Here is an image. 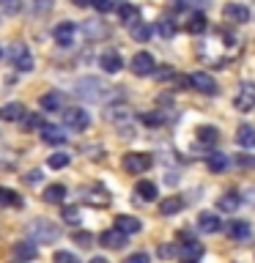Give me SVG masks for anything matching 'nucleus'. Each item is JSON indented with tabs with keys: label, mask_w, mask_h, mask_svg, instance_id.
I'll return each instance as SVG.
<instances>
[{
	"label": "nucleus",
	"mask_w": 255,
	"mask_h": 263,
	"mask_svg": "<svg viewBox=\"0 0 255 263\" xmlns=\"http://www.w3.org/2000/svg\"><path fill=\"white\" fill-rule=\"evenodd\" d=\"M222 14H225L228 22H236V25L250 22V8L242 6V3H228L225 8H222Z\"/></svg>",
	"instance_id": "9b49d317"
},
{
	"label": "nucleus",
	"mask_w": 255,
	"mask_h": 263,
	"mask_svg": "<svg viewBox=\"0 0 255 263\" xmlns=\"http://www.w3.org/2000/svg\"><path fill=\"white\" fill-rule=\"evenodd\" d=\"M63 123L69 129H88V123H90V118H88V112L82 110V107H69V110H63Z\"/></svg>",
	"instance_id": "423d86ee"
},
{
	"label": "nucleus",
	"mask_w": 255,
	"mask_h": 263,
	"mask_svg": "<svg viewBox=\"0 0 255 263\" xmlns=\"http://www.w3.org/2000/svg\"><path fill=\"white\" fill-rule=\"evenodd\" d=\"M25 118V104L22 102H8L0 107V121H22Z\"/></svg>",
	"instance_id": "dca6fc26"
},
{
	"label": "nucleus",
	"mask_w": 255,
	"mask_h": 263,
	"mask_svg": "<svg viewBox=\"0 0 255 263\" xmlns=\"http://www.w3.org/2000/svg\"><path fill=\"white\" fill-rule=\"evenodd\" d=\"M41 178H44V176H41V170H30L28 176H25V184L36 186V184H41Z\"/></svg>",
	"instance_id": "a18cd8bd"
},
{
	"label": "nucleus",
	"mask_w": 255,
	"mask_h": 263,
	"mask_svg": "<svg viewBox=\"0 0 255 263\" xmlns=\"http://www.w3.org/2000/svg\"><path fill=\"white\" fill-rule=\"evenodd\" d=\"M41 140L49 145H58V143H63L66 140V132L63 129H58V126H49V123H44V129H41Z\"/></svg>",
	"instance_id": "412c9836"
},
{
	"label": "nucleus",
	"mask_w": 255,
	"mask_h": 263,
	"mask_svg": "<svg viewBox=\"0 0 255 263\" xmlns=\"http://www.w3.org/2000/svg\"><path fill=\"white\" fill-rule=\"evenodd\" d=\"M236 143L242 148H255V126H250V123H242L236 132Z\"/></svg>",
	"instance_id": "a211bd4d"
},
{
	"label": "nucleus",
	"mask_w": 255,
	"mask_h": 263,
	"mask_svg": "<svg viewBox=\"0 0 255 263\" xmlns=\"http://www.w3.org/2000/svg\"><path fill=\"white\" fill-rule=\"evenodd\" d=\"M129 69L135 71L137 77H145V74H154V69H156V63H154V55H151V52H137L135 58H132Z\"/></svg>",
	"instance_id": "6e6552de"
},
{
	"label": "nucleus",
	"mask_w": 255,
	"mask_h": 263,
	"mask_svg": "<svg viewBox=\"0 0 255 263\" xmlns=\"http://www.w3.org/2000/svg\"><path fill=\"white\" fill-rule=\"evenodd\" d=\"M126 233H121V230H104L102 233V238H99V241H102V247H107V250H123V247H126L129 241H126Z\"/></svg>",
	"instance_id": "f8f14e48"
},
{
	"label": "nucleus",
	"mask_w": 255,
	"mask_h": 263,
	"mask_svg": "<svg viewBox=\"0 0 255 263\" xmlns=\"http://www.w3.org/2000/svg\"><path fill=\"white\" fill-rule=\"evenodd\" d=\"M0 55H3V52H0Z\"/></svg>",
	"instance_id": "603ef678"
},
{
	"label": "nucleus",
	"mask_w": 255,
	"mask_h": 263,
	"mask_svg": "<svg viewBox=\"0 0 255 263\" xmlns=\"http://www.w3.org/2000/svg\"><path fill=\"white\" fill-rule=\"evenodd\" d=\"M61 102H63V96L58 93V90H52V93H47V96H41V110H47V112H52V110H58L61 107Z\"/></svg>",
	"instance_id": "cd10ccee"
},
{
	"label": "nucleus",
	"mask_w": 255,
	"mask_h": 263,
	"mask_svg": "<svg viewBox=\"0 0 255 263\" xmlns=\"http://www.w3.org/2000/svg\"><path fill=\"white\" fill-rule=\"evenodd\" d=\"M28 129H44V123H41L39 115H30L28 118Z\"/></svg>",
	"instance_id": "49530a36"
},
{
	"label": "nucleus",
	"mask_w": 255,
	"mask_h": 263,
	"mask_svg": "<svg viewBox=\"0 0 255 263\" xmlns=\"http://www.w3.org/2000/svg\"><path fill=\"white\" fill-rule=\"evenodd\" d=\"M52 36H55V41H58V47H71V44H74V36H77V25H74V22L55 25Z\"/></svg>",
	"instance_id": "1a4fd4ad"
},
{
	"label": "nucleus",
	"mask_w": 255,
	"mask_h": 263,
	"mask_svg": "<svg viewBox=\"0 0 255 263\" xmlns=\"http://www.w3.org/2000/svg\"><path fill=\"white\" fill-rule=\"evenodd\" d=\"M8 61H11V66L16 71H30L33 69V55L22 41H16V44L8 47Z\"/></svg>",
	"instance_id": "7ed1b4c3"
},
{
	"label": "nucleus",
	"mask_w": 255,
	"mask_h": 263,
	"mask_svg": "<svg viewBox=\"0 0 255 263\" xmlns=\"http://www.w3.org/2000/svg\"><path fill=\"white\" fill-rule=\"evenodd\" d=\"M181 255H184V260H187V263H195V260L203 255V247L197 244V241H189V244L184 247V252H181Z\"/></svg>",
	"instance_id": "2f4dec72"
},
{
	"label": "nucleus",
	"mask_w": 255,
	"mask_h": 263,
	"mask_svg": "<svg viewBox=\"0 0 255 263\" xmlns=\"http://www.w3.org/2000/svg\"><path fill=\"white\" fill-rule=\"evenodd\" d=\"M77 96L85 99V102H94V104H107V102H115L121 99V90L115 85H107L99 77H82L77 82Z\"/></svg>",
	"instance_id": "f257e3e1"
},
{
	"label": "nucleus",
	"mask_w": 255,
	"mask_h": 263,
	"mask_svg": "<svg viewBox=\"0 0 255 263\" xmlns=\"http://www.w3.org/2000/svg\"><path fill=\"white\" fill-rule=\"evenodd\" d=\"M82 30H85L90 39H102V36H107V33H110V30H107V25L96 22V20H88L85 25H82Z\"/></svg>",
	"instance_id": "393cba45"
},
{
	"label": "nucleus",
	"mask_w": 255,
	"mask_h": 263,
	"mask_svg": "<svg viewBox=\"0 0 255 263\" xmlns=\"http://www.w3.org/2000/svg\"><path fill=\"white\" fill-rule=\"evenodd\" d=\"M228 236H230V241L244 244V241H250V238H252V225H250V222H244V219H233V222H230V228H228Z\"/></svg>",
	"instance_id": "9d476101"
},
{
	"label": "nucleus",
	"mask_w": 255,
	"mask_h": 263,
	"mask_svg": "<svg viewBox=\"0 0 255 263\" xmlns=\"http://www.w3.org/2000/svg\"><path fill=\"white\" fill-rule=\"evenodd\" d=\"M239 205H242V197H239V192H225V195L217 200V209H220V211H228V214H233Z\"/></svg>",
	"instance_id": "aec40b11"
},
{
	"label": "nucleus",
	"mask_w": 255,
	"mask_h": 263,
	"mask_svg": "<svg viewBox=\"0 0 255 263\" xmlns=\"http://www.w3.org/2000/svg\"><path fill=\"white\" fill-rule=\"evenodd\" d=\"M135 195L140 203H154L156 200V186L151 184V181H140V184L135 186Z\"/></svg>",
	"instance_id": "6ab92c4d"
},
{
	"label": "nucleus",
	"mask_w": 255,
	"mask_h": 263,
	"mask_svg": "<svg viewBox=\"0 0 255 263\" xmlns=\"http://www.w3.org/2000/svg\"><path fill=\"white\" fill-rule=\"evenodd\" d=\"M140 121L148 123V126H159V123H165V112H143Z\"/></svg>",
	"instance_id": "58836bf2"
},
{
	"label": "nucleus",
	"mask_w": 255,
	"mask_h": 263,
	"mask_svg": "<svg viewBox=\"0 0 255 263\" xmlns=\"http://www.w3.org/2000/svg\"><path fill=\"white\" fill-rule=\"evenodd\" d=\"M107 118L118 123V129H123V121H129L132 112L126 110V107H113V110H107Z\"/></svg>",
	"instance_id": "c85d7f7f"
},
{
	"label": "nucleus",
	"mask_w": 255,
	"mask_h": 263,
	"mask_svg": "<svg viewBox=\"0 0 255 263\" xmlns=\"http://www.w3.org/2000/svg\"><path fill=\"white\" fill-rule=\"evenodd\" d=\"M0 205H14V209H22V197L8 186H0Z\"/></svg>",
	"instance_id": "b1692460"
},
{
	"label": "nucleus",
	"mask_w": 255,
	"mask_h": 263,
	"mask_svg": "<svg viewBox=\"0 0 255 263\" xmlns=\"http://www.w3.org/2000/svg\"><path fill=\"white\" fill-rule=\"evenodd\" d=\"M33 8H39V11H49V8H52V3H49V0H36V3H33Z\"/></svg>",
	"instance_id": "de8ad7c7"
},
{
	"label": "nucleus",
	"mask_w": 255,
	"mask_h": 263,
	"mask_svg": "<svg viewBox=\"0 0 255 263\" xmlns=\"http://www.w3.org/2000/svg\"><path fill=\"white\" fill-rule=\"evenodd\" d=\"M44 197L47 203H52V205H58V203H63V197H66V186L63 184H49L47 189H44Z\"/></svg>",
	"instance_id": "4be33fe9"
},
{
	"label": "nucleus",
	"mask_w": 255,
	"mask_h": 263,
	"mask_svg": "<svg viewBox=\"0 0 255 263\" xmlns=\"http://www.w3.org/2000/svg\"><path fill=\"white\" fill-rule=\"evenodd\" d=\"M151 167V154H126L123 156V170L137 176V173H145Z\"/></svg>",
	"instance_id": "39448f33"
},
{
	"label": "nucleus",
	"mask_w": 255,
	"mask_h": 263,
	"mask_svg": "<svg viewBox=\"0 0 255 263\" xmlns=\"http://www.w3.org/2000/svg\"><path fill=\"white\" fill-rule=\"evenodd\" d=\"M0 8H3L6 14H20L22 11V0H0Z\"/></svg>",
	"instance_id": "ea45409f"
},
{
	"label": "nucleus",
	"mask_w": 255,
	"mask_h": 263,
	"mask_svg": "<svg viewBox=\"0 0 255 263\" xmlns=\"http://www.w3.org/2000/svg\"><path fill=\"white\" fill-rule=\"evenodd\" d=\"M28 241H33V244H52V241H58V225H52L49 219H33L30 225H28Z\"/></svg>",
	"instance_id": "f03ea898"
},
{
	"label": "nucleus",
	"mask_w": 255,
	"mask_h": 263,
	"mask_svg": "<svg viewBox=\"0 0 255 263\" xmlns=\"http://www.w3.org/2000/svg\"><path fill=\"white\" fill-rule=\"evenodd\" d=\"M187 28H189V33H203L206 30V14L203 11H195L192 16H189Z\"/></svg>",
	"instance_id": "7c9ffc66"
},
{
	"label": "nucleus",
	"mask_w": 255,
	"mask_h": 263,
	"mask_svg": "<svg viewBox=\"0 0 255 263\" xmlns=\"http://www.w3.org/2000/svg\"><path fill=\"white\" fill-rule=\"evenodd\" d=\"M233 107H236V110H242V112L255 110V88L244 82V85L236 90V96H233Z\"/></svg>",
	"instance_id": "0eeeda50"
},
{
	"label": "nucleus",
	"mask_w": 255,
	"mask_h": 263,
	"mask_svg": "<svg viewBox=\"0 0 255 263\" xmlns=\"http://www.w3.org/2000/svg\"><path fill=\"white\" fill-rule=\"evenodd\" d=\"M189 82H192V88L201 90V93H209V96H217L220 93L217 80H214L211 74H206V71H195L192 77H189Z\"/></svg>",
	"instance_id": "20e7f679"
},
{
	"label": "nucleus",
	"mask_w": 255,
	"mask_h": 263,
	"mask_svg": "<svg viewBox=\"0 0 255 263\" xmlns=\"http://www.w3.org/2000/svg\"><path fill=\"white\" fill-rule=\"evenodd\" d=\"M52 263H80V260H77V255H71V252H66V250H58Z\"/></svg>",
	"instance_id": "37998d69"
},
{
	"label": "nucleus",
	"mask_w": 255,
	"mask_h": 263,
	"mask_svg": "<svg viewBox=\"0 0 255 263\" xmlns=\"http://www.w3.org/2000/svg\"><path fill=\"white\" fill-rule=\"evenodd\" d=\"M159 258H162V260L178 258V247H176V244H162V247H159Z\"/></svg>",
	"instance_id": "a19ab883"
},
{
	"label": "nucleus",
	"mask_w": 255,
	"mask_h": 263,
	"mask_svg": "<svg viewBox=\"0 0 255 263\" xmlns=\"http://www.w3.org/2000/svg\"><path fill=\"white\" fill-rule=\"evenodd\" d=\"M250 195H252V197H250V200H252V203H255V186H252V189H250Z\"/></svg>",
	"instance_id": "3c124183"
},
{
	"label": "nucleus",
	"mask_w": 255,
	"mask_h": 263,
	"mask_svg": "<svg viewBox=\"0 0 255 263\" xmlns=\"http://www.w3.org/2000/svg\"><path fill=\"white\" fill-rule=\"evenodd\" d=\"M66 164H69V154L58 151V154L49 156V167H52V170H61V167H66Z\"/></svg>",
	"instance_id": "4c0bfd02"
},
{
	"label": "nucleus",
	"mask_w": 255,
	"mask_h": 263,
	"mask_svg": "<svg viewBox=\"0 0 255 263\" xmlns=\"http://www.w3.org/2000/svg\"><path fill=\"white\" fill-rule=\"evenodd\" d=\"M99 66H102L104 74H118L123 61H121V55L115 52V49H107V52H102V58H99Z\"/></svg>",
	"instance_id": "ddd939ff"
},
{
	"label": "nucleus",
	"mask_w": 255,
	"mask_h": 263,
	"mask_svg": "<svg viewBox=\"0 0 255 263\" xmlns=\"http://www.w3.org/2000/svg\"><path fill=\"white\" fill-rule=\"evenodd\" d=\"M197 140H201L203 145H211V143H217V140H220V132L214 126H201V129H197Z\"/></svg>",
	"instance_id": "c756f323"
},
{
	"label": "nucleus",
	"mask_w": 255,
	"mask_h": 263,
	"mask_svg": "<svg viewBox=\"0 0 255 263\" xmlns=\"http://www.w3.org/2000/svg\"><path fill=\"white\" fill-rule=\"evenodd\" d=\"M36 244H33V241H20V244H14V255H16V258H20V260H33V258H36Z\"/></svg>",
	"instance_id": "5701e85b"
},
{
	"label": "nucleus",
	"mask_w": 255,
	"mask_h": 263,
	"mask_svg": "<svg viewBox=\"0 0 255 263\" xmlns=\"http://www.w3.org/2000/svg\"><path fill=\"white\" fill-rule=\"evenodd\" d=\"M74 238V244L82 247V250H88V247H94V236L88 233V230H77V233L71 236Z\"/></svg>",
	"instance_id": "f704fd0d"
},
{
	"label": "nucleus",
	"mask_w": 255,
	"mask_h": 263,
	"mask_svg": "<svg viewBox=\"0 0 255 263\" xmlns=\"http://www.w3.org/2000/svg\"><path fill=\"white\" fill-rule=\"evenodd\" d=\"M140 228H143V222L137 217H129V214H121V217H115V230H121V233H140Z\"/></svg>",
	"instance_id": "2eb2a0df"
},
{
	"label": "nucleus",
	"mask_w": 255,
	"mask_h": 263,
	"mask_svg": "<svg viewBox=\"0 0 255 263\" xmlns=\"http://www.w3.org/2000/svg\"><path fill=\"white\" fill-rule=\"evenodd\" d=\"M220 228H222V219L217 217V214L203 211L201 217H197V230H201V233H217Z\"/></svg>",
	"instance_id": "4468645a"
},
{
	"label": "nucleus",
	"mask_w": 255,
	"mask_h": 263,
	"mask_svg": "<svg viewBox=\"0 0 255 263\" xmlns=\"http://www.w3.org/2000/svg\"><path fill=\"white\" fill-rule=\"evenodd\" d=\"M151 25H145V22H137L135 25V28H132V39H135V41H148V39H151Z\"/></svg>",
	"instance_id": "473e14b6"
},
{
	"label": "nucleus",
	"mask_w": 255,
	"mask_h": 263,
	"mask_svg": "<svg viewBox=\"0 0 255 263\" xmlns=\"http://www.w3.org/2000/svg\"><path fill=\"white\" fill-rule=\"evenodd\" d=\"M225 167H228V156L225 154H211L209 156V170L211 173H222Z\"/></svg>",
	"instance_id": "72a5a7b5"
},
{
	"label": "nucleus",
	"mask_w": 255,
	"mask_h": 263,
	"mask_svg": "<svg viewBox=\"0 0 255 263\" xmlns=\"http://www.w3.org/2000/svg\"><path fill=\"white\" fill-rule=\"evenodd\" d=\"M63 222L77 225L80 222V205H63Z\"/></svg>",
	"instance_id": "e433bc0d"
},
{
	"label": "nucleus",
	"mask_w": 255,
	"mask_h": 263,
	"mask_svg": "<svg viewBox=\"0 0 255 263\" xmlns=\"http://www.w3.org/2000/svg\"><path fill=\"white\" fill-rule=\"evenodd\" d=\"M123 263H151V258H148V252H132Z\"/></svg>",
	"instance_id": "c03bdc74"
},
{
	"label": "nucleus",
	"mask_w": 255,
	"mask_h": 263,
	"mask_svg": "<svg viewBox=\"0 0 255 263\" xmlns=\"http://www.w3.org/2000/svg\"><path fill=\"white\" fill-rule=\"evenodd\" d=\"M181 209H184V200H181V197H168V200L159 203V211L165 214V217H170V214H178Z\"/></svg>",
	"instance_id": "a878e982"
},
{
	"label": "nucleus",
	"mask_w": 255,
	"mask_h": 263,
	"mask_svg": "<svg viewBox=\"0 0 255 263\" xmlns=\"http://www.w3.org/2000/svg\"><path fill=\"white\" fill-rule=\"evenodd\" d=\"M90 263H110V260H107V258H102V255H96V258L90 260Z\"/></svg>",
	"instance_id": "8fccbe9b"
},
{
	"label": "nucleus",
	"mask_w": 255,
	"mask_h": 263,
	"mask_svg": "<svg viewBox=\"0 0 255 263\" xmlns=\"http://www.w3.org/2000/svg\"><path fill=\"white\" fill-rule=\"evenodd\" d=\"M74 6H80V8H85V6H90V0H71Z\"/></svg>",
	"instance_id": "09e8293b"
},
{
	"label": "nucleus",
	"mask_w": 255,
	"mask_h": 263,
	"mask_svg": "<svg viewBox=\"0 0 255 263\" xmlns=\"http://www.w3.org/2000/svg\"><path fill=\"white\" fill-rule=\"evenodd\" d=\"M118 16L123 25H129V28H135V25L140 22V8L132 6V3H121L118 6Z\"/></svg>",
	"instance_id": "f3484780"
},
{
	"label": "nucleus",
	"mask_w": 255,
	"mask_h": 263,
	"mask_svg": "<svg viewBox=\"0 0 255 263\" xmlns=\"http://www.w3.org/2000/svg\"><path fill=\"white\" fill-rule=\"evenodd\" d=\"M156 30H159L162 39H173V36H176V22H173V20H162L159 25H156Z\"/></svg>",
	"instance_id": "c9c22d12"
},
{
	"label": "nucleus",
	"mask_w": 255,
	"mask_h": 263,
	"mask_svg": "<svg viewBox=\"0 0 255 263\" xmlns=\"http://www.w3.org/2000/svg\"><path fill=\"white\" fill-rule=\"evenodd\" d=\"M90 6H94L99 14H110L113 8H115V3H113V0H90Z\"/></svg>",
	"instance_id": "79ce46f5"
},
{
	"label": "nucleus",
	"mask_w": 255,
	"mask_h": 263,
	"mask_svg": "<svg viewBox=\"0 0 255 263\" xmlns=\"http://www.w3.org/2000/svg\"><path fill=\"white\" fill-rule=\"evenodd\" d=\"M88 203H90V205H110V195H107V189L94 186V189L88 192Z\"/></svg>",
	"instance_id": "bb28decb"
}]
</instances>
